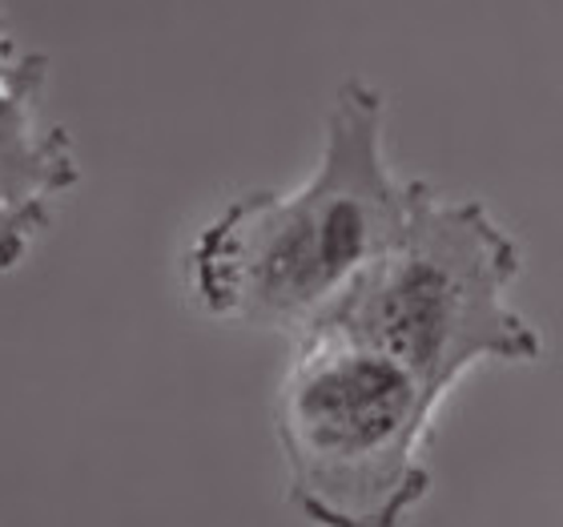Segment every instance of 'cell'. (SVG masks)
Listing matches in <instances>:
<instances>
[{
  "label": "cell",
  "mask_w": 563,
  "mask_h": 527,
  "mask_svg": "<svg viewBox=\"0 0 563 527\" xmlns=\"http://www.w3.org/2000/svg\"><path fill=\"white\" fill-rule=\"evenodd\" d=\"M407 206L411 182L387 162V101L351 77L330 101L314 174L230 201L189 246V290L210 318L298 339L399 238Z\"/></svg>",
  "instance_id": "1"
},
{
  "label": "cell",
  "mask_w": 563,
  "mask_h": 527,
  "mask_svg": "<svg viewBox=\"0 0 563 527\" xmlns=\"http://www.w3.org/2000/svg\"><path fill=\"white\" fill-rule=\"evenodd\" d=\"M434 415L439 403L390 354L302 330L274 398L294 512L310 527H402L431 492Z\"/></svg>",
  "instance_id": "3"
},
{
  "label": "cell",
  "mask_w": 563,
  "mask_h": 527,
  "mask_svg": "<svg viewBox=\"0 0 563 527\" xmlns=\"http://www.w3.org/2000/svg\"><path fill=\"white\" fill-rule=\"evenodd\" d=\"M523 254L483 201L411 182L399 238L339 294L314 327L390 354L443 398L483 363H536L543 334L511 306Z\"/></svg>",
  "instance_id": "2"
},
{
  "label": "cell",
  "mask_w": 563,
  "mask_h": 527,
  "mask_svg": "<svg viewBox=\"0 0 563 527\" xmlns=\"http://www.w3.org/2000/svg\"><path fill=\"white\" fill-rule=\"evenodd\" d=\"M45 85L48 57L16 45L0 0V274L33 254L57 201L81 182L69 130L45 118Z\"/></svg>",
  "instance_id": "4"
}]
</instances>
